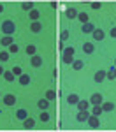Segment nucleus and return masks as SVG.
I'll list each match as a JSON object with an SVG mask.
<instances>
[{"instance_id":"nucleus-1","label":"nucleus","mask_w":116,"mask_h":132,"mask_svg":"<svg viewBox=\"0 0 116 132\" xmlns=\"http://www.w3.org/2000/svg\"><path fill=\"white\" fill-rule=\"evenodd\" d=\"M2 32H4V35H12V34L16 32V23L11 21V20L4 21V23H2Z\"/></svg>"},{"instance_id":"nucleus-2","label":"nucleus","mask_w":116,"mask_h":132,"mask_svg":"<svg viewBox=\"0 0 116 132\" xmlns=\"http://www.w3.org/2000/svg\"><path fill=\"white\" fill-rule=\"evenodd\" d=\"M74 53H76V50H74V48H65V50H63V56H62L63 63L72 65V62H74Z\"/></svg>"},{"instance_id":"nucleus-3","label":"nucleus","mask_w":116,"mask_h":132,"mask_svg":"<svg viewBox=\"0 0 116 132\" xmlns=\"http://www.w3.org/2000/svg\"><path fill=\"white\" fill-rule=\"evenodd\" d=\"M86 123L92 127V129H99L100 127V122H99V116H95V114H92L90 113V116H88V120H86Z\"/></svg>"},{"instance_id":"nucleus-4","label":"nucleus","mask_w":116,"mask_h":132,"mask_svg":"<svg viewBox=\"0 0 116 132\" xmlns=\"http://www.w3.org/2000/svg\"><path fill=\"white\" fill-rule=\"evenodd\" d=\"M102 102H104V97H102L100 93H92L90 104H93V106H102Z\"/></svg>"},{"instance_id":"nucleus-5","label":"nucleus","mask_w":116,"mask_h":132,"mask_svg":"<svg viewBox=\"0 0 116 132\" xmlns=\"http://www.w3.org/2000/svg\"><path fill=\"white\" fill-rule=\"evenodd\" d=\"M2 101H4L5 106H14V104H16V95H14V93H7V95H4Z\"/></svg>"},{"instance_id":"nucleus-6","label":"nucleus","mask_w":116,"mask_h":132,"mask_svg":"<svg viewBox=\"0 0 116 132\" xmlns=\"http://www.w3.org/2000/svg\"><path fill=\"white\" fill-rule=\"evenodd\" d=\"M105 76H107V72H105V71H97V72H95V76H93V81L95 83H102L105 79Z\"/></svg>"},{"instance_id":"nucleus-7","label":"nucleus","mask_w":116,"mask_h":132,"mask_svg":"<svg viewBox=\"0 0 116 132\" xmlns=\"http://www.w3.org/2000/svg\"><path fill=\"white\" fill-rule=\"evenodd\" d=\"M88 116H90V111H88V109H86V111H79V113H77V116H76V120L81 122V123H84L86 120H88Z\"/></svg>"},{"instance_id":"nucleus-8","label":"nucleus","mask_w":116,"mask_h":132,"mask_svg":"<svg viewBox=\"0 0 116 132\" xmlns=\"http://www.w3.org/2000/svg\"><path fill=\"white\" fill-rule=\"evenodd\" d=\"M23 127H25L26 130L33 129V127H35V120H33V118H28V116H26V118L23 120Z\"/></svg>"},{"instance_id":"nucleus-9","label":"nucleus","mask_w":116,"mask_h":132,"mask_svg":"<svg viewBox=\"0 0 116 132\" xmlns=\"http://www.w3.org/2000/svg\"><path fill=\"white\" fill-rule=\"evenodd\" d=\"M0 44H2V46H7V48H9L11 44H14V39H12V35H4V37L0 39Z\"/></svg>"},{"instance_id":"nucleus-10","label":"nucleus","mask_w":116,"mask_h":132,"mask_svg":"<svg viewBox=\"0 0 116 132\" xmlns=\"http://www.w3.org/2000/svg\"><path fill=\"white\" fill-rule=\"evenodd\" d=\"M92 35H93V39H95V41H102V39H104V37H105L104 30H100V28H95V30H93V34H92Z\"/></svg>"},{"instance_id":"nucleus-11","label":"nucleus","mask_w":116,"mask_h":132,"mask_svg":"<svg viewBox=\"0 0 116 132\" xmlns=\"http://www.w3.org/2000/svg\"><path fill=\"white\" fill-rule=\"evenodd\" d=\"M83 51L86 53V55H92V53L95 51L93 42H84V44H83Z\"/></svg>"},{"instance_id":"nucleus-12","label":"nucleus","mask_w":116,"mask_h":132,"mask_svg":"<svg viewBox=\"0 0 116 132\" xmlns=\"http://www.w3.org/2000/svg\"><path fill=\"white\" fill-rule=\"evenodd\" d=\"M30 63H32V67H41L42 65V58L39 56V55H33L30 58Z\"/></svg>"},{"instance_id":"nucleus-13","label":"nucleus","mask_w":116,"mask_h":132,"mask_svg":"<svg viewBox=\"0 0 116 132\" xmlns=\"http://www.w3.org/2000/svg\"><path fill=\"white\" fill-rule=\"evenodd\" d=\"M37 108H39L41 111H46V109L49 108V101H48V99H41V101H37Z\"/></svg>"},{"instance_id":"nucleus-14","label":"nucleus","mask_w":116,"mask_h":132,"mask_svg":"<svg viewBox=\"0 0 116 132\" xmlns=\"http://www.w3.org/2000/svg\"><path fill=\"white\" fill-rule=\"evenodd\" d=\"M76 106H77L79 111H86V109L90 108V101H81V99H79V102H77Z\"/></svg>"},{"instance_id":"nucleus-15","label":"nucleus","mask_w":116,"mask_h":132,"mask_svg":"<svg viewBox=\"0 0 116 132\" xmlns=\"http://www.w3.org/2000/svg\"><path fill=\"white\" fill-rule=\"evenodd\" d=\"M65 16H67L69 20H74V18H77V9H74V7H69V9L65 11Z\"/></svg>"},{"instance_id":"nucleus-16","label":"nucleus","mask_w":116,"mask_h":132,"mask_svg":"<svg viewBox=\"0 0 116 132\" xmlns=\"http://www.w3.org/2000/svg\"><path fill=\"white\" fill-rule=\"evenodd\" d=\"M81 30H83L84 34H93V30H95V25H92V23L88 21L86 25H81Z\"/></svg>"},{"instance_id":"nucleus-17","label":"nucleus","mask_w":116,"mask_h":132,"mask_svg":"<svg viewBox=\"0 0 116 132\" xmlns=\"http://www.w3.org/2000/svg\"><path fill=\"white\" fill-rule=\"evenodd\" d=\"M20 85H21V86H26V85H30V76L23 72V74L20 76Z\"/></svg>"},{"instance_id":"nucleus-18","label":"nucleus","mask_w":116,"mask_h":132,"mask_svg":"<svg viewBox=\"0 0 116 132\" xmlns=\"http://www.w3.org/2000/svg\"><path fill=\"white\" fill-rule=\"evenodd\" d=\"M28 16H30L32 23H33V21H39V18H41V11L33 9V11H30V12H28Z\"/></svg>"},{"instance_id":"nucleus-19","label":"nucleus","mask_w":116,"mask_h":132,"mask_svg":"<svg viewBox=\"0 0 116 132\" xmlns=\"http://www.w3.org/2000/svg\"><path fill=\"white\" fill-rule=\"evenodd\" d=\"M105 79H109V81H114L116 79V67L113 65L109 71H107V76H105Z\"/></svg>"},{"instance_id":"nucleus-20","label":"nucleus","mask_w":116,"mask_h":132,"mask_svg":"<svg viewBox=\"0 0 116 132\" xmlns=\"http://www.w3.org/2000/svg\"><path fill=\"white\" fill-rule=\"evenodd\" d=\"M2 76H4V79H5V81H9V83H12L14 79H16V76L12 74V71H4Z\"/></svg>"},{"instance_id":"nucleus-21","label":"nucleus","mask_w":116,"mask_h":132,"mask_svg":"<svg viewBox=\"0 0 116 132\" xmlns=\"http://www.w3.org/2000/svg\"><path fill=\"white\" fill-rule=\"evenodd\" d=\"M77 20L81 21V23H83V25H86V23H88V21H90V18H88V14H86V12H84V11H81V12H77Z\"/></svg>"},{"instance_id":"nucleus-22","label":"nucleus","mask_w":116,"mask_h":132,"mask_svg":"<svg viewBox=\"0 0 116 132\" xmlns=\"http://www.w3.org/2000/svg\"><path fill=\"white\" fill-rule=\"evenodd\" d=\"M30 30L33 32V34H39V32L42 30V25L39 23V21H33V23L30 25Z\"/></svg>"},{"instance_id":"nucleus-23","label":"nucleus","mask_w":116,"mask_h":132,"mask_svg":"<svg viewBox=\"0 0 116 132\" xmlns=\"http://www.w3.org/2000/svg\"><path fill=\"white\" fill-rule=\"evenodd\" d=\"M35 51H37V48H35L33 44H28V46L25 48V53H26L28 56H33V55H35Z\"/></svg>"},{"instance_id":"nucleus-24","label":"nucleus","mask_w":116,"mask_h":132,"mask_svg":"<svg viewBox=\"0 0 116 132\" xmlns=\"http://www.w3.org/2000/svg\"><path fill=\"white\" fill-rule=\"evenodd\" d=\"M83 67H84L83 60H74V62H72V69H74V71H81Z\"/></svg>"},{"instance_id":"nucleus-25","label":"nucleus","mask_w":116,"mask_h":132,"mask_svg":"<svg viewBox=\"0 0 116 132\" xmlns=\"http://www.w3.org/2000/svg\"><path fill=\"white\" fill-rule=\"evenodd\" d=\"M26 116H28L26 109H18V111H16V118H18V120H25Z\"/></svg>"},{"instance_id":"nucleus-26","label":"nucleus","mask_w":116,"mask_h":132,"mask_svg":"<svg viewBox=\"0 0 116 132\" xmlns=\"http://www.w3.org/2000/svg\"><path fill=\"white\" fill-rule=\"evenodd\" d=\"M49 118H51V116H49V113L48 111H41V114H39V120H41V122H49Z\"/></svg>"},{"instance_id":"nucleus-27","label":"nucleus","mask_w":116,"mask_h":132,"mask_svg":"<svg viewBox=\"0 0 116 132\" xmlns=\"http://www.w3.org/2000/svg\"><path fill=\"white\" fill-rule=\"evenodd\" d=\"M102 113H104L102 106H93V108H92V114H95V116H100Z\"/></svg>"},{"instance_id":"nucleus-28","label":"nucleus","mask_w":116,"mask_h":132,"mask_svg":"<svg viewBox=\"0 0 116 132\" xmlns=\"http://www.w3.org/2000/svg\"><path fill=\"white\" fill-rule=\"evenodd\" d=\"M102 109L104 111H113L114 109V102H102Z\"/></svg>"},{"instance_id":"nucleus-29","label":"nucleus","mask_w":116,"mask_h":132,"mask_svg":"<svg viewBox=\"0 0 116 132\" xmlns=\"http://www.w3.org/2000/svg\"><path fill=\"white\" fill-rule=\"evenodd\" d=\"M67 102H69V104H77V102H79V97H77L76 93H70V95L67 97Z\"/></svg>"},{"instance_id":"nucleus-30","label":"nucleus","mask_w":116,"mask_h":132,"mask_svg":"<svg viewBox=\"0 0 116 132\" xmlns=\"http://www.w3.org/2000/svg\"><path fill=\"white\" fill-rule=\"evenodd\" d=\"M21 7L30 12V11H33V2H23V4H21Z\"/></svg>"},{"instance_id":"nucleus-31","label":"nucleus","mask_w":116,"mask_h":132,"mask_svg":"<svg viewBox=\"0 0 116 132\" xmlns=\"http://www.w3.org/2000/svg\"><path fill=\"white\" fill-rule=\"evenodd\" d=\"M46 99H48V101H55V99H56V92L55 90H48L46 92Z\"/></svg>"},{"instance_id":"nucleus-32","label":"nucleus","mask_w":116,"mask_h":132,"mask_svg":"<svg viewBox=\"0 0 116 132\" xmlns=\"http://www.w3.org/2000/svg\"><path fill=\"white\" fill-rule=\"evenodd\" d=\"M9 56H11L9 51H0V62H7V60H9Z\"/></svg>"},{"instance_id":"nucleus-33","label":"nucleus","mask_w":116,"mask_h":132,"mask_svg":"<svg viewBox=\"0 0 116 132\" xmlns=\"http://www.w3.org/2000/svg\"><path fill=\"white\" fill-rule=\"evenodd\" d=\"M12 74H14V76H18V78H20L21 74H23V69H21V67H12Z\"/></svg>"},{"instance_id":"nucleus-34","label":"nucleus","mask_w":116,"mask_h":132,"mask_svg":"<svg viewBox=\"0 0 116 132\" xmlns=\"http://www.w3.org/2000/svg\"><path fill=\"white\" fill-rule=\"evenodd\" d=\"M67 39H69V32H67V30H62V34H60V41L65 42Z\"/></svg>"},{"instance_id":"nucleus-35","label":"nucleus","mask_w":116,"mask_h":132,"mask_svg":"<svg viewBox=\"0 0 116 132\" xmlns=\"http://www.w3.org/2000/svg\"><path fill=\"white\" fill-rule=\"evenodd\" d=\"M20 51V46L18 44H11L9 46V53H18Z\"/></svg>"},{"instance_id":"nucleus-36","label":"nucleus","mask_w":116,"mask_h":132,"mask_svg":"<svg viewBox=\"0 0 116 132\" xmlns=\"http://www.w3.org/2000/svg\"><path fill=\"white\" fill-rule=\"evenodd\" d=\"M100 7H102L100 2H92V9H100Z\"/></svg>"},{"instance_id":"nucleus-37","label":"nucleus","mask_w":116,"mask_h":132,"mask_svg":"<svg viewBox=\"0 0 116 132\" xmlns=\"http://www.w3.org/2000/svg\"><path fill=\"white\" fill-rule=\"evenodd\" d=\"M109 35H111L113 39H116V27H113V28L109 30Z\"/></svg>"},{"instance_id":"nucleus-38","label":"nucleus","mask_w":116,"mask_h":132,"mask_svg":"<svg viewBox=\"0 0 116 132\" xmlns=\"http://www.w3.org/2000/svg\"><path fill=\"white\" fill-rule=\"evenodd\" d=\"M2 74H4V67L0 65V76H2Z\"/></svg>"},{"instance_id":"nucleus-39","label":"nucleus","mask_w":116,"mask_h":132,"mask_svg":"<svg viewBox=\"0 0 116 132\" xmlns=\"http://www.w3.org/2000/svg\"><path fill=\"white\" fill-rule=\"evenodd\" d=\"M0 12H4V5L2 4H0Z\"/></svg>"},{"instance_id":"nucleus-40","label":"nucleus","mask_w":116,"mask_h":132,"mask_svg":"<svg viewBox=\"0 0 116 132\" xmlns=\"http://www.w3.org/2000/svg\"><path fill=\"white\" fill-rule=\"evenodd\" d=\"M114 67H116V58H114Z\"/></svg>"},{"instance_id":"nucleus-41","label":"nucleus","mask_w":116,"mask_h":132,"mask_svg":"<svg viewBox=\"0 0 116 132\" xmlns=\"http://www.w3.org/2000/svg\"><path fill=\"white\" fill-rule=\"evenodd\" d=\"M0 97H2V93H0Z\"/></svg>"}]
</instances>
